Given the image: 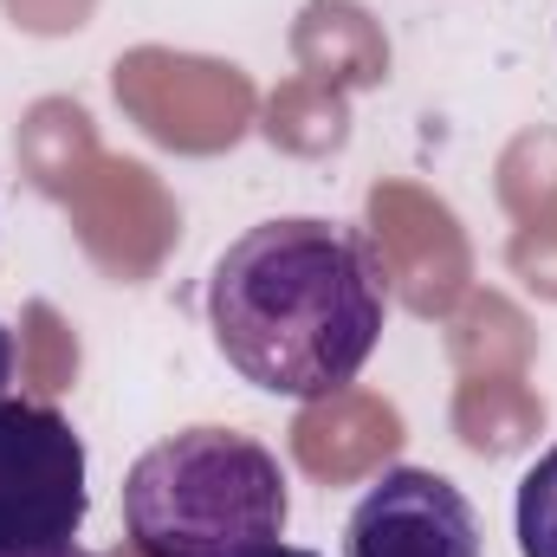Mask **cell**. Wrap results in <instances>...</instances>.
Masks as SVG:
<instances>
[{
	"label": "cell",
	"mask_w": 557,
	"mask_h": 557,
	"mask_svg": "<svg viewBox=\"0 0 557 557\" xmlns=\"http://www.w3.org/2000/svg\"><path fill=\"white\" fill-rule=\"evenodd\" d=\"M208 331L240 383L324 403L383 344V273L337 221H260L208 273Z\"/></svg>",
	"instance_id": "obj_1"
},
{
	"label": "cell",
	"mask_w": 557,
	"mask_h": 557,
	"mask_svg": "<svg viewBox=\"0 0 557 557\" xmlns=\"http://www.w3.org/2000/svg\"><path fill=\"white\" fill-rule=\"evenodd\" d=\"M285 519V467L240 428H182L124 473V532L137 557H247L278 545Z\"/></svg>",
	"instance_id": "obj_2"
},
{
	"label": "cell",
	"mask_w": 557,
	"mask_h": 557,
	"mask_svg": "<svg viewBox=\"0 0 557 557\" xmlns=\"http://www.w3.org/2000/svg\"><path fill=\"white\" fill-rule=\"evenodd\" d=\"M85 512L78 428L52 403H0V552H65Z\"/></svg>",
	"instance_id": "obj_3"
},
{
	"label": "cell",
	"mask_w": 557,
	"mask_h": 557,
	"mask_svg": "<svg viewBox=\"0 0 557 557\" xmlns=\"http://www.w3.org/2000/svg\"><path fill=\"white\" fill-rule=\"evenodd\" d=\"M350 557H480L473 499L434 467H389L344 525Z\"/></svg>",
	"instance_id": "obj_4"
},
{
	"label": "cell",
	"mask_w": 557,
	"mask_h": 557,
	"mask_svg": "<svg viewBox=\"0 0 557 557\" xmlns=\"http://www.w3.org/2000/svg\"><path fill=\"white\" fill-rule=\"evenodd\" d=\"M512 525H519V557H557V441L519 480Z\"/></svg>",
	"instance_id": "obj_5"
},
{
	"label": "cell",
	"mask_w": 557,
	"mask_h": 557,
	"mask_svg": "<svg viewBox=\"0 0 557 557\" xmlns=\"http://www.w3.org/2000/svg\"><path fill=\"white\" fill-rule=\"evenodd\" d=\"M7 383H13V331L0 324V403H7Z\"/></svg>",
	"instance_id": "obj_6"
},
{
	"label": "cell",
	"mask_w": 557,
	"mask_h": 557,
	"mask_svg": "<svg viewBox=\"0 0 557 557\" xmlns=\"http://www.w3.org/2000/svg\"><path fill=\"white\" fill-rule=\"evenodd\" d=\"M247 557H318V552H305V545H267V552H247Z\"/></svg>",
	"instance_id": "obj_7"
},
{
	"label": "cell",
	"mask_w": 557,
	"mask_h": 557,
	"mask_svg": "<svg viewBox=\"0 0 557 557\" xmlns=\"http://www.w3.org/2000/svg\"><path fill=\"white\" fill-rule=\"evenodd\" d=\"M0 557H91V552H78V545H65V552H0Z\"/></svg>",
	"instance_id": "obj_8"
}]
</instances>
